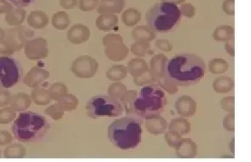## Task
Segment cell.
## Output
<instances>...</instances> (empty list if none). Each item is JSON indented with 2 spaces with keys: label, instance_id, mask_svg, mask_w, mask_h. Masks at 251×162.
Listing matches in <instances>:
<instances>
[{
  "label": "cell",
  "instance_id": "obj_2",
  "mask_svg": "<svg viewBox=\"0 0 251 162\" xmlns=\"http://www.w3.org/2000/svg\"><path fill=\"white\" fill-rule=\"evenodd\" d=\"M140 121L132 117L117 119L110 125L108 138L112 143L122 150H129L137 148L142 137Z\"/></svg>",
  "mask_w": 251,
  "mask_h": 162
},
{
  "label": "cell",
  "instance_id": "obj_6",
  "mask_svg": "<svg viewBox=\"0 0 251 162\" xmlns=\"http://www.w3.org/2000/svg\"><path fill=\"white\" fill-rule=\"evenodd\" d=\"M86 109L88 116L94 119L106 116L118 117L124 112L119 100L106 95H98L92 97L88 101Z\"/></svg>",
  "mask_w": 251,
  "mask_h": 162
},
{
  "label": "cell",
  "instance_id": "obj_14",
  "mask_svg": "<svg viewBox=\"0 0 251 162\" xmlns=\"http://www.w3.org/2000/svg\"><path fill=\"white\" fill-rule=\"evenodd\" d=\"M99 2L100 0H80L78 7L82 11H91L97 8Z\"/></svg>",
  "mask_w": 251,
  "mask_h": 162
},
{
  "label": "cell",
  "instance_id": "obj_4",
  "mask_svg": "<svg viewBox=\"0 0 251 162\" xmlns=\"http://www.w3.org/2000/svg\"><path fill=\"white\" fill-rule=\"evenodd\" d=\"M180 11L176 5L171 2L157 3L146 15V22L151 29L157 32L171 30L178 23Z\"/></svg>",
  "mask_w": 251,
  "mask_h": 162
},
{
  "label": "cell",
  "instance_id": "obj_11",
  "mask_svg": "<svg viewBox=\"0 0 251 162\" xmlns=\"http://www.w3.org/2000/svg\"><path fill=\"white\" fill-rule=\"evenodd\" d=\"M125 6V0H101L97 11L101 14H119Z\"/></svg>",
  "mask_w": 251,
  "mask_h": 162
},
{
  "label": "cell",
  "instance_id": "obj_12",
  "mask_svg": "<svg viewBox=\"0 0 251 162\" xmlns=\"http://www.w3.org/2000/svg\"><path fill=\"white\" fill-rule=\"evenodd\" d=\"M123 23L127 26L135 25L141 19V14L136 9L129 8L125 11L122 16Z\"/></svg>",
  "mask_w": 251,
  "mask_h": 162
},
{
  "label": "cell",
  "instance_id": "obj_7",
  "mask_svg": "<svg viewBox=\"0 0 251 162\" xmlns=\"http://www.w3.org/2000/svg\"><path fill=\"white\" fill-rule=\"evenodd\" d=\"M24 69L19 61L11 56H0V89H9L22 80Z\"/></svg>",
  "mask_w": 251,
  "mask_h": 162
},
{
  "label": "cell",
  "instance_id": "obj_17",
  "mask_svg": "<svg viewBox=\"0 0 251 162\" xmlns=\"http://www.w3.org/2000/svg\"><path fill=\"white\" fill-rule=\"evenodd\" d=\"M9 1L18 8H24L32 4L35 0H9Z\"/></svg>",
  "mask_w": 251,
  "mask_h": 162
},
{
  "label": "cell",
  "instance_id": "obj_9",
  "mask_svg": "<svg viewBox=\"0 0 251 162\" xmlns=\"http://www.w3.org/2000/svg\"><path fill=\"white\" fill-rule=\"evenodd\" d=\"M90 35L91 32L89 28L80 24L73 26L67 33L68 40L75 45L86 43Z\"/></svg>",
  "mask_w": 251,
  "mask_h": 162
},
{
  "label": "cell",
  "instance_id": "obj_10",
  "mask_svg": "<svg viewBox=\"0 0 251 162\" xmlns=\"http://www.w3.org/2000/svg\"><path fill=\"white\" fill-rule=\"evenodd\" d=\"M119 18L113 14H102L96 21L97 27L100 30L108 32L118 27Z\"/></svg>",
  "mask_w": 251,
  "mask_h": 162
},
{
  "label": "cell",
  "instance_id": "obj_15",
  "mask_svg": "<svg viewBox=\"0 0 251 162\" xmlns=\"http://www.w3.org/2000/svg\"><path fill=\"white\" fill-rule=\"evenodd\" d=\"M126 74L125 69L123 67H117V68L112 69L109 72L108 77L111 79L123 78Z\"/></svg>",
  "mask_w": 251,
  "mask_h": 162
},
{
  "label": "cell",
  "instance_id": "obj_13",
  "mask_svg": "<svg viewBox=\"0 0 251 162\" xmlns=\"http://www.w3.org/2000/svg\"><path fill=\"white\" fill-rule=\"evenodd\" d=\"M54 26L59 30H66L71 23L69 15L65 11L55 14L52 18Z\"/></svg>",
  "mask_w": 251,
  "mask_h": 162
},
{
  "label": "cell",
  "instance_id": "obj_8",
  "mask_svg": "<svg viewBox=\"0 0 251 162\" xmlns=\"http://www.w3.org/2000/svg\"><path fill=\"white\" fill-rule=\"evenodd\" d=\"M98 68L96 61L89 56H82L73 64V71L79 77L88 78L93 76Z\"/></svg>",
  "mask_w": 251,
  "mask_h": 162
},
{
  "label": "cell",
  "instance_id": "obj_5",
  "mask_svg": "<svg viewBox=\"0 0 251 162\" xmlns=\"http://www.w3.org/2000/svg\"><path fill=\"white\" fill-rule=\"evenodd\" d=\"M165 102L163 91L154 85L144 87L135 99L133 108L136 114L144 118H150L158 114Z\"/></svg>",
  "mask_w": 251,
  "mask_h": 162
},
{
  "label": "cell",
  "instance_id": "obj_16",
  "mask_svg": "<svg viewBox=\"0 0 251 162\" xmlns=\"http://www.w3.org/2000/svg\"><path fill=\"white\" fill-rule=\"evenodd\" d=\"M78 0H60V5L67 10L75 8L77 5Z\"/></svg>",
  "mask_w": 251,
  "mask_h": 162
},
{
  "label": "cell",
  "instance_id": "obj_3",
  "mask_svg": "<svg viewBox=\"0 0 251 162\" xmlns=\"http://www.w3.org/2000/svg\"><path fill=\"white\" fill-rule=\"evenodd\" d=\"M50 127L49 121L44 116L28 111L19 115L12 131L15 138L20 142L30 143L44 138Z\"/></svg>",
  "mask_w": 251,
  "mask_h": 162
},
{
  "label": "cell",
  "instance_id": "obj_1",
  "mask_svg": "<svg viewBox=\"0 0 251 162\" xmlns=\"http://www.w3.org/2000/svg\"><path fill=\"white\" fill-rule=\"evenodd\" d=\"M203 60L192 54L175 56L167 63L166 73L174 83L181 86L195 85L200 82L205 73Z\"/></svg>",
  "mask_w": 251,
  "mask_h": 162
}]
</instances>
